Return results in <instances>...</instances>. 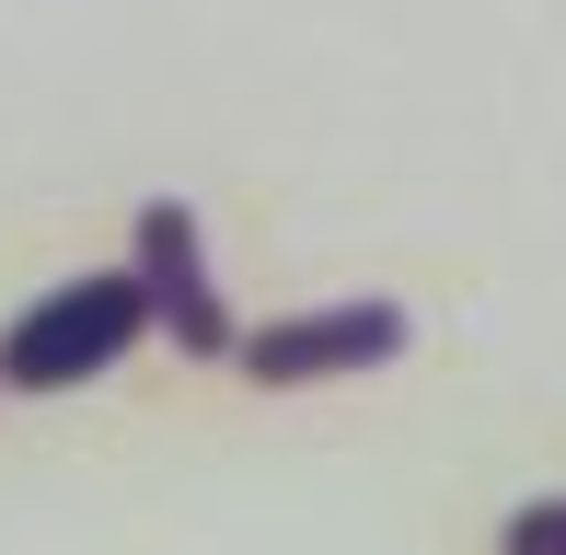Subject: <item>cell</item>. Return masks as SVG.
Segmentation results:
<instances>
[{
  "label": "cell",
  "mask_w": 566,
  "mask_h": 555,
  "mask_svg": "<svg viewBox=\"0 0 566 555\" xmlns=\"http://www.w3.org/2000/svg\"><path fill=\"white\" fill-rule=\"evenodd\" d=\"M139 324H150V278L139 266L127 278H70L59 301H35V313L0 336V383L12 394H70V383H93Z\"/></svg>",
  "instance_id": "cell-1"
},
{
  "label": "cell",
  "mask_w": 566,
  "mask_h": 555,
  "mask_svg": "<svg viewBox=\"0 0 566 555\" xmlns=\"http://www.w3.org/2000/svg\"><path fill=\"white\" fill-rule=\"evenodd\" d=\"M405 347V313L394 301H336V313H301V324H266L243 336V370L254 383H336V370H370Z\"/></svg>",
  "instance_id": "cell-2"
},
{
  "label": "cell",
  "mask_w": 566,
  "mask_h": 555,
  "mask_svg": "<svg viewBox=\"0 0 566 555\" xmlns=\"http://www.w3.org/2000/svg\"><path fill=\"white\" fill-rule=\"evenodd\" d=\"M139 278H150V313L174 324V347H197V359L243 347V336H231V313H220V290H209V266H197V220L174 209V197H150V209H139Z\"/></svg>",
  "instance_id": "cell-3"
},
{
  "label": "cell",
  "mask_w": 566,
  "mask_h": 555,
  "mask_svg": "<svg viewBox=\"0 0 566 555\" xmlns=\"http://www.w3.org/2000/svg\"><path fill=\"white\" fill-rule=\"evenodd\" d=\"M509 555H566V498H532V510L509 521Z\"/></svg>",
  "instance_id": "cell-4"
}]
</instances>
